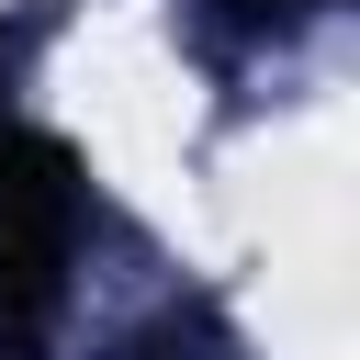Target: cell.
Wrapping results in <instances>:
<instances>
[{
	"instance_id": "obj_1",
	"label": "cell",
	"mask_w": 360,
	"mask_h": 360,
	"mask_svg": "<svg viewBox=\"0 0 360 360\" xmlns=\"http://www.w3.org/2000/svg\"><path fill=\"white\" fill-rule=\"evenodd\" d=\"M236 11H292V0H236Z\"/></svg>"
}]
</instances>
